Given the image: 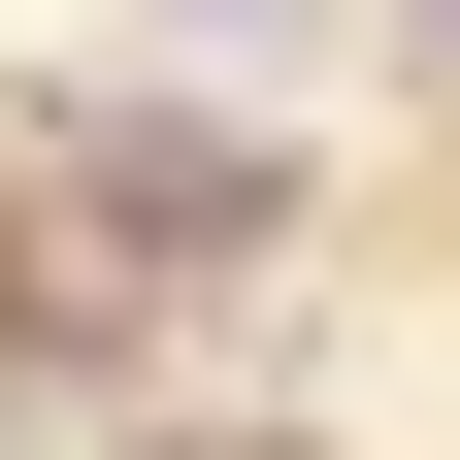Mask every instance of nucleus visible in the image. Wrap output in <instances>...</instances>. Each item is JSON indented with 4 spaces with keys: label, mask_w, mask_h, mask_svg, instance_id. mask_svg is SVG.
Segmentation results:
<instances>
[{
    "label": "nucleus",
    "mask_w": 460,
    "mask_h": 460,
    "mask_svg": "<svg viewBox=\"0 0 460 460\" xmlns=\"http://www.w3.org/2000/svg\"><path fill=\"white\" fill-rule=\"evenodd\" d=\"M66 263H132V296H198V263H263V164L132 99V132H66Z\"/></svg>",
    "instance_id": "nucleus-1"
},
{
    "label": "nucleus",
    "mask_w": 460,
    "mask_h": 460,
    "mask_svg": "<svg viewBox=\"0 0 460 460\" xmlns=\"http://www.w3.org/2000/svg\"><path fill=\"white\" fill-rule=\"evenodd\" d=\"M164 33H198V66H263V33H296V0H164Z\"/></svg>",
    "instance_id": "nucleus-2"
},
{
    "label": "nucleus",
    "mask_w": 460,
    "mask_h": 460,
    "mask_svg": "<svg viewBox=\"0 0 460 460\" xmlns=\"http://www.w3.org/2000/svg\"><path fill=\"white\" fill-rule=\"evenodd\" d=\"M428 33H460V0H428Z\"/></svg>",
    "instance_id": "nucleus-3"
}]
</instances>
